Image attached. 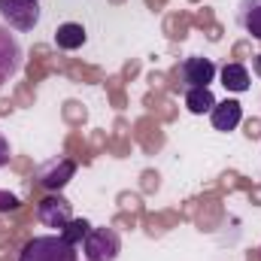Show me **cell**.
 Here are the masks:
<instances>
[{"label": "cell", "instance_id": "5", "mask_svg": "<svg viewBox=\"0 0 261 261\" xmlns=\"http://www.w3.org/2000/svg\"><path fill=\"white\" fill-rule=\"evenodd\" d=\"M37 216H40V222H43L46 228H58V231H61L67 222L73 219V210H70V200H67V197H61L58 192H52L49 197L40 200Z\"/></svg>", "mask_w": 261, "mask_h": 261}, {"label": "cell", "instance_id": "16", "mask_svg": "<svg viewBox=\"0 0 261 261\" xmlns=\"http://www.w3.org/2000/svg\"><path fill=\"white\" fill-rule=\"evenodd\" d=\"M252 70H255V73L261 76V55H255V64H252Z\"/></svg>", "mask_w": 261, "mask_h": 261}, {"label": "cell", "instance_id": "10", "mask_svg": "<svg viewBox=\"0 0 261 261\" xmlns=\"http://www.w3.org/2000/svg\"><path fill=\"white\" fill-rule=\"evenodd\" d=\"M85 40H88V34H85V28L76 24V21H64V24L55 31V46L64 49V52H76V49H82Z\"/></svg>", "mask_w": 261, "mask_h": 261}, {"label": "cell", "instance_id": "1", "mask_svg": "<svg viewBox=\"0 0 261 261\" xmlns=\"http://www.w3.org/2000/svg\"><path fill=\"white\" fill-rule=\"evenodd\" d=\"M18 261H79V252L61 234H43V237L28 240Z\"/></svg>", "mask_w": 261, "mask_h": 261}, {"label": "cell", "instance_id": "7", "mask_svg": "<svg viewBox=\"0 0 261 261\" xmlns=\"http://www.w3.org/2000/svg\"><path fill=\"white\" fill-rule=\"evenodd\" d=\"M18 70H21V46L9 34V28L0 24V85L9 82Z\"/></svg>", "mask_w": 261, "mask_h": 261}, {"label": "cell", "instance_id": "13", "mask_svg": "<svg viewBox=\"0 0 261 261\" xmlns=\"http://www.w3.org/2000/svg\"><path fill=\"white\" fill-rule=\"evenodd\" d=\"M88 231H91V225H88L85 219H70L64 228H61V237H64L70 246H79V243L88 237Z\"/></svg>", "mask_w": 261, "mask_h": 261}, {"label": "cell", "instance_id": "12", "mask_svg": "<svg viewBox=\"0 0 261 261\" xmlns=\"http://www.w3.org/2000/svg\"><path fill=\"white\" fill-rule=\"evenodd\" d=\"M216 107V97L210 88H186V110L192 116H203Z\"/></svg>", "mask_w": 261, "mask_h": 261}, {"label": "cell", "instance_id": "6", "mask_svg": "<svg viewBox=\"0 0 261 261\" xmlns=\"http://www.w3.org/2000/svg\"><path fill=\"white\" fill-rule=\"evenodd\" d=\"M73 173H76V164H73L70 158H52V161H46V164L40 167L37 179H40L43 189H49V192H61L67 182L73 179Z\"/></svg>", "mask_w": 261, "mask_h": 261}, {"label": "cell", "instance_id": "14", "mask_svg": "<svg viewBox=\"0 0 261 261\" xmlns=\"http://www.w3.org/2000/svg\"><path fill=\"white\" fill-rule=\"evenodd\" d=\"M3 164H9V143H6V137L0 134V167Z\"/></svg>", "mask_w": 261, "mask_h": 261}, {"label": "cell", "instance_id": "2", "mask_svg": "<svg viewBox=\"0 0 261 261\" xmlns=\"http://www.w3.org/2000/svg\"><path fill=\"white\" fill-rule=\"evenodd\" d=\"M82 252L88 261H116L122 252V237L116 228H91L82 240Z\"/></svg>", "mask_w": 261, "mask_h": 261}, {"label": "cell", "instance_id": "9", "mask_svg": "<svg viewBox=\"0 0 261 261\" xmlns=\"http://www.w3.org/2000/svg\"><path fill=\"white\" fill-rule=\"evenodd\" d=\"M237 24L249 37L261 40V0H240L237 3Z\"/></svg>", "mask_w": 261, "mask_h": 261}, {"label": "cell", "instance_id": "3", "mask_svg": "<svg viewBox=\"0 0 261 261\" xmlns=\"http://www.w3.org/2000/svg\"><path fill=\"white\" fill-rule=\"evenodd\" d=\"M0 15L12 31H34L40 24V3L37 0H0Z\"/></svg>", "mask_w": 261, "mask_h": 261}, {"label": "cell", "instance_id": "8", "mask_svg": "<svg viewBox=\"0 0 261 261\" xmlns=\"http://www.w3.org/2000/svg\"><path fill=\"white\" fill-rule=\"evenodd\" d=\"M210 122H213L216 130H225L228 134V130H234L243 122V107L237 100H222V103H216L210 110Z\"/></svg>", "mask_w": 261, "mask_h": 261}, {"label": "cell", "instance_id": "15", "mask_svg": "<svg viewBox=\"0 0 261 261\" xmlns=\"http://www.w3.org/2000/svg\"><path fill=\"white\" fill-rule=\"evenodd\" d=\"M15 206H18V200H15V197L0 192V210H15Z\"/></svg>", "mask_w": 261, "mask_h": 261}, {"label": "cell", "instance_id": "4", "mask_svg": "<svg viewBox=\"0 0 261 261\" xmlns=\"http://www.w3.org/2000/svg\"><path fill=\"white\" fill-rule=\"evenodd\" d=\"M216 64L210 58H200V55H192L179 64V82L182 88H210V82L216 79Z\"/></svg>", "mask_w": 261, "mask_h": 261}, {"label": "cell", "instance_id": "11", "mask_svg": "<svg viewBox=\"0 0 261 261\" xmlns=\"http://www.w3.org/2000/svg\"><path fill=\"white\" fill-rule=\"evenodd\" d=\"M219 76H222V85L228 88V91H234V94H243V91H249V70L243 64H225L219 70Z\"/></svg>", "mask_w": 261, "mask_h": 261}]
</instances>
